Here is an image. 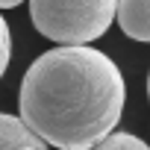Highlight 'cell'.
I'll list each match as a JSON object with an SVG mask.
<instances>
[{"label":"cell","instance_id":"7a4b0ae2","mask_svg":"<svg viewBox=\"0 0 150 150\" xmlns=\"http://www.w3.org/2000/svg\"><path fill=\"white\" fill-rule=\"evenodd\" d=\"M118 3L112 0H83V3H50V0H33L30 18L35 30L56 41L59 47H88L100 35L109 33L115 21Z\"/></svg>","mask_w":150,"mask_h":150},{"label":"cell","instance_id":"52a82bcc","mask_svg":"<svg viewBox=\"0 0 150 150\" xmlns=\"http://www.w3.org/2000/svg\"><path fill=\"white\" fill-rule=\"evenodd\" d=\"M18 6V0H3V3H0V9H15Z\"/></svg>","mask_w":150,"mask_h":150},{"label":"cell","instance_id":"5b68a950","mask_svg":"<svg viewBox=\"0 0 150 150\" xmlns=\"http://www.w3.org/2000/svg\"><path fill=\"white\" fill-rule=\"evenodd\" d=\"M91 150H150V144L144 138L132 135V132H112L109 138H103Z\"/></svg>","mask_w":150,"mask_h":150},{"label":"cell","instance_id":"277c9868","mask_svg":"<svg viewBox=\"0 0 150 150\" xmlns=\"http://www.w3.org/2000/svg\"><path fill=\"white\" fill-rule=\"evenodd\" d=\"M115 18L124 30V35L135 41H150V3L147 0H121Z\"/></svg>","mask_w":150,"mask_h":150},{"label":"cell","instance_id":"8992f818","mask_svg":"<svg viewBox=\"0 0 150 150\" xmlns=\"http://www.w3.org/2000/svg\"><path fill=\"white\" fill-rule=\"evenodd\" d=\"M9 56H12V35H9V24L0 15V77L9 68Z\"/></svg>","mask_w":150,"mask_h":150},{"label":"cell","instance_id":"3957f363","mask_svg":"<svg viewBox=\"0 0 150 150\" xmlns=\"http://www.w3.org/2000/svg\"><path fill=\"white\" fill-rule=\"evenodd\" d=\"M0 150H47V144L21 118L0 112Z\"/></svg>","mask_w":150,"mask_h":150},{"label":"cell","instance_id":"ba28073f","mask_svg":"<svg viewBox=\"0 0 150 150\" xmlns=\"http://www.w3.org/2000/svg\"><path fill=\"white\" fill-rule=\"evenodd\" d=\"M147 97H150V74H147Z\"/></svg>","mask_w":150,"mask_h":150},{"label":"cell","instance_id":"6da1fadb","mask_svg":"<svg viewBox=\"0 0 150 150\" xmlns=\"http://www.w3.org/2000/svg\"><path fill=\"white\" fill-rule=\"evenodd\" d=\"M121 68L94 47H53L21 80V121L62 150H91L112 135L124 115Z\"/></svg>","mask_w":150,"mask_h":150}]
</instances>
